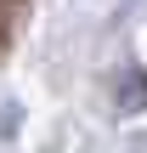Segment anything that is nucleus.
Wrapping results in <instances>:
<instances>
[{
	"label": "nucleus",
	"mask_w": 147,
	"mask_h": 153,
	"mask_svg": "<svg viewBox=\"0 0 147 153\" xmlns=\"http://www.w3.org/2000/svg\"><path fill=\"white\" fill-rule=\"evenodd\" d=\"M119 108H125V114H142L147 108V74L142 68H125V79H119Z\"/></svg>",
	"instance_id": "1"
}]
</instances>
